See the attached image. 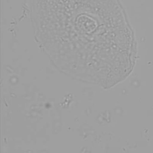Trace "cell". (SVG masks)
<instances>
[{"label": "cell", "instance_id": "cell-1", "mask_svg": "<svg viewBox=\"0 0 153 153\" xmlns=\"http://www.w3.org/2000/svg\"><path fill=\"white\" fill-rule=\"evenodd\" d=\"M36 39L74 79L108 88L130 68V38L118 0H32Z\"/></svg>", "mask_w": 153, "mask_h": 153}]
</instances>
